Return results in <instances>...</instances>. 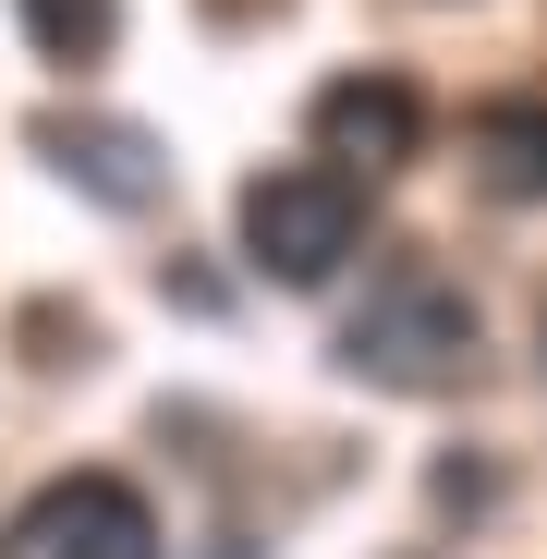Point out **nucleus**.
I'll return each instance as SVG.
<instances>
[{
    "instance_id": "obj_1",
    "label": "nucleus",
    "mask_w": 547,
    "mask_h": 559,
    "mask_svg": "<svg viewBox=\"0 0 547 559\" xmlns=\"http://www.w3.org/2000/svg\"><path fill=\"white\" fill-rule=\"evenodd\" d=\"M341 378H365V390H463L475 378V305L414 255L378 267L365 305L341 317Z\"/></svg>"
},
{
    "instance_id": "obj_6",
    "label": "nucleus",
    "mask_w": 547,
    "mask_h": 559,
    "mask_svg": "<svg viewBox=\"0 0 547 559\" xmlns=\"http://www.w3.org/2000/svg\"><path fill=\"white\" fill-rule=\"evenodd\" d=\"M463 158H475V182H487L499 207H547V98H499V110H475Z\"/></svg>"
},
{
    "instance_id": "obj_2",
    "label": "nucleus",
    "mask_w": 547,
    "mask_h": 559,
    "mask_svg": "<svg viewBox=\"0 0 547 559\" xmlns=\"http://www.w3.org/2000/svg\"><path fill=\"white\" fill-rule=\"evenodd\" d=\"M231 219H243V267L281 280V293L341 280V255L365 243V195H353L341 170H255Z\"/></svg>"
},
{
    "instance_id": "obj_5",
    "label": "nucleus",
    "mask_w": 547,
    "mask_h": 559,
    "mask_svg": "<svg viewBox=\"0 0 547 559\" xmlns=\"http://www.w3.org/2000/svg\"><path fill=\"white\" fill-rule=\"evenodd\" d=\"M37 158L73 182V195L122 207V219L170 195V158H158V134H146V122H85V110H49V122H37Z\"/></svg>"
},
{
    "instance_id": "obj_7",
    "label": "nucleus",
    "mask_w": 547,
    "mask_h": 559,
    "mask_svg": "<svg viewBox=\"0 0 547 559\" xmlns=\"http://www.w3.org/2000/svg\"><path fill=\"white\" fill-rule=\"evenodd\" d=\"M25 37H37V61H98L122 37V0H25Z\"/></svg>"
},
{
    "instance_id": "obj_4",
    "label": "nucleus",
    "mask_w": 547,
    "mask_h": 559,
    "mask_svg": "<svg viewBox=\"0 0 547 559\" xmlns=\"http://www.w3.org/2000/svg\"><path fill=\"white\" fill-rule=\"evenodd\" d=\"M305 134H317V170L378 182V170H402V158L426 146V98H414L402 73H341V85H317Z\"/></svg>"
},
{
    "instance_id": "obj_3",
    "label": "nucleus",
    "mask_w": 547,
    "mask_h": 559,
    "mask_svg": "<svg viewBox=\"0 0 547 559\" xmlns=\"http://www.w3.org/2000/svg\"><path fill=\"white\" fill-rule=\"evenodd\" d=\"M0 559H158V511L122 475H49L0 523Z\"/></svg>"
}]
</instances>
